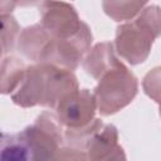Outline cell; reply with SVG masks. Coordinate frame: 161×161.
Listing matches in <instances>:
<instances>
[{"mask_svg":"<svg viewBox=\"0 0 161 161\" xmlns=\"http://www.w3.org/2000/svg\"><path fill=\"white\" fill-rule=\"evenodd\" d=\"M161 34V13L156 6L148 8L133 24L118 28L117 48L130 63L143 62L153 38Z\"/></svg>","mask_w":161,"mask_h":161,"instance_id":"2","label":"cell"},{"mask_svg":"<svg viewBox=\"0 0 161 161\" xmlns=\"http://www.w3.org/2000/svg\"><path fill=\"white\" fill-rule=\"evenodd\" d=\"M59 118L67 125H78L92 118L94 112V99L87 91L70 92L62 98L58 107Z\"/></svg>","mask_w":161,"mask_h":161,"instance_id":"4","label":"cell"},{"mask_svg":"<svg viewBox=\"0 0 161 161\" xmlns=\"http://www.w3.org/2000/svg\"><path fill=\"white\" fill-rule=\"evenodd\" d=\"M147 0H104L106 13L116 20L133 16Z\"/></svg>","mask_w":161,"mask_h":161,"instance_id":"5","label":"cell"},{"mask_svg":"<svg viewBox=\"0 0 161 161\" xmlns=\"http://www.w3.org/2000/svg\"><path fill=\"white\" fill-rule=\"evenodd\" d=\"M75 88V78L69 72L48 65L31 67L28 69L24 86L14 96V101L21 106L35 103L54 106Z\"/></svg>","mask_w":161,"mask_h":161,"instance_id":"1","label":"cell"},{"mask_svg":"<svg viewBox=\"0 0 161 161\" xmlns=\"http://www.w3.org/2000/svg\"><path fill=\"white\" fill-rule=\"evenodd\" d=\"M143 87L147 94L161 102V68L155 69L152 73H150L146 77L143 82Z\"/></svg>","mask_w":161,"mask_h":161,"instance_id":"6","label":"cell"},{"mask_svg":"<svg viewBox=\"0 0 161 161\" xmlns=\"http://www.w3.org/2000/svg\"><path fill=\"white\" fill-rule=\"evenodd\" d=\"M104 72L106 74L97 87L96 96L101 111L108 114L126 106L133 98L137 83L135 77L117 60Z\"/></svg>","mask_w":161,"mask_h":161,"instance_id":"3","label":"cell"}]
</instances>
